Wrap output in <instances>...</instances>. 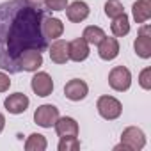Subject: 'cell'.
I'll use <instances>...</instances> for the list:
<instances>
[{
  "instance_id": "6da1fadb",
  "label": "cell",
  "mask_w": 151,
  "mask_h": 151,
  "mask_svg": "<svg viewBox=\"0 0 151 151\" xmlns=\"http://www.w3.org/2000/svg\"><path fill=\"white\" fill-rule=\"evenodd\" d=\"M48 9L34 7L25 0H9L0 4V68L20 73L18 57L25 50H46L41 22Z\"/></svg>"
},
{
  "instance_id": "7a4b0ae2",
  "label": "cell",
  "mask_w": 151,
  "mask_h": 151,
  "mask_svg": "<svg viewBox=\"0 0 151 151\" xmlns=\"http://www.w3.org/2000/svg\"><path fill=\"white\" fill-rule=\"evenodd\" d=\"M146 146V135L140 128L137 126H128L121 133V144H117L114 149L119 151H140Z\"/></svg>"
},
{
  "instance_id": "3957f363",
  "label": "cell",
  "mask_w": 151,
  "mask_h": 151,
  "mask_svg": "<svg viewBox=\"0 0 151 151\" xmlns=\"http://www.w3.org/2000/svg\"><path fill=\"white\" fill-rule=\"evenodd\" d=\"M96 109H98V114L107 119V121H114L121 116L123 112V105L117 98L114 96H100L98 101H96Z\"/></svg>"
},
{
  "instance_id": "277c9868",
  "label": "cell",
  "mask_w": 151,
  "mask_h": 151,
  "mask_svg": "<svg viewBox=\"0 0 151 151\" xmlns=\"http://www.w3.org/2000/svg\"><path fill=\"white\" fill-rule=\"evenodd\" d=\"M109 86L117 91V93H123V91H128L130 86H132V73L128 68L124 66H116L110 69L109 73Z\"/></svg>"
},
{
  "instance_id": "5b68a950",
  "label": "cell",
  "mask_w": 151,
  "mask_h": 151,
  "mask_svg": "<svg viewBox=\"0 0 151 151\" xmlns=\"http://www.w3.org/2000/svg\"><path fill=\"white\" fill-rule=\"evenodd\" d=\"M59 119V109L55 105H41L34 112V121L41 128H52Z\"/></svg>"
},
{
  "instance_id": "8992f818",
  "label": "cell",
  "mask_w": 151,
  "mask_h": 151,
  "mask_svg": "<svg viewBox=\"0 0 151 151\" xmlns=\"http://www.w3.org/2000/svg\"><path fill=\"white\" fill-rule=\"evenodd\" d=\"M43 66V53L39 50H25L18 57V69L20 71H37Z\"/></svg>"
},
{
  "instance_id": "52a82bcc",
  "label": "cell",
  "mask_w": 151,
  "mask_h": 151,
  "mask_svg": "<svg viewBox=\"0 0 151 151\" xmlns=\"http://www.w3.org/2000/svg\"><path fill=\"white\" fill-rule=\"evenodd\" d=\"M30 87H32V91H34L37 96L46 98V96H50L52 91H53V80H52V77H50L48 73L39 71V73H36L34 77H32Z\"/></svg>"
},
{
  "instance_id": "ba28073f",
  "label": "cell",
  "mask_w": 151,
  "mask_h": 151,
  "mask_svg": "<svg viewBox=\"0 0 151 151\" xmlns=\"http://www.w3.org/2000/svg\"><path fill=\"white\" fill-rule=\"evenodd\" d=\"M135 53L140 59H149L151 57V34H149V25H142L139 30V37L133 43Z\"/></svg>"
},
{
  "instance_id": "9c48e42d",
  "label": "cell",
  "mask_w": 151,
  "mask_h": 151,
  "mask_svg": "<svg viewBox=\"0 0 151 151\" xmlns=\"http://www.w3.org/2000/svg\"><path fill=\"white\" fill-rule=\"evenodd\" d=\"M41 32H43V37L46 41L50 39H59L64 32V23L59 20V18H52V16H45L43 22H41Z\"/></svg>"
},
{
  "instance_id": "30bf717a",
  "label": "cell",
  "mask_w": 151,
  "mask_h": 151,
  "mask_svg": "<svg viewBox=\"0 0 151 151\" xmlns=\"http://www.w3.org/2000/svg\"><path fill=\"white\" fill-rule=\"evenodd\" d=\"M87 93H89V87L80 78H73V80H69L64 86V94L71 101H80V100H84L87 96Z\"/></svg>"
},
{
  "instance_id": "8fae6325",
  "label": "cell",
  "mask_w": 151,
  "mask_h": 151,
  "mask_svg": "<svg viewBox=\"0 0 151 151\" xmlns=\"http://www.w3.org/2000/svg\"><path fill=\"white\" fill-rule=\"evenodd\" d=\"M29 103L30 100L23 94V93H14V94H9L6 100H4V107L9 114H23L27 109H29Z\"/></svg>"
},
{
  "instance_id": "7c38bea8",
  "label": "cell",
  "mask_w": 151,
  "mask_h": 151,
  "mask_svg": "<svg viewBox=\"0 0 151 151\" xmlns=\"http://www.w3.org/2000/svg\"><path fill=\"white\" fill-rule=\"evenodd\" d=\"M68 57L73 62H82L89 57V45L84 37H77L71 43H68Z\"/></svg>"
},
{
  "instance_id": "4fadbf2b",
  "label": "cell",
  "mask_w": 151,
  "mask_h": 151,
  "mask_svg": "<svg viewBox=\"0 0 151 151\" xmlns=\"http://www.w3.org/2000/svg\"><path fill=\"white\" fill-rule=\"evenodd\" d=\"M55 132L60 139H68V137H77L78 135V123L73 117H59L55 121Z\"/></svg>"
},
{
  "instance_id": "5bb4252c",
  "label": "cell",
  "mask_w": 151,
  "mask_h": 151,
  "mask_svg": "<svg viewBox=\"0 0 151 151\" xmlns=\"http://www.w3.org/2000/svg\"><path fill=\"white\" fill-rule=\"evenodd\" d=\"M98 55L103 60H114L119 55V41L116 37H103L98 45Z\"/></svg>"
},
{
  "instance_id": "9a60e30c",
  "label": "cell",
  "mask_w": 151,
  "mask_h": 151,
  "mask_svg": "<svg viewBox=\"0 0 151 151\" xmlns=\"http://www.w3.org/2000/svg\"><path fill=\"white\" fill-rule=\"evenodd\" d=\"M64 11H66L68 20L73 22V23H80L89 16V6L86 2H82V0H75V2L69 4Z\"/></svg>"
},
{
  "instance_id": "2e32d148",
  "label": "cell",
  "mask_w": 151,
  "mask_h": 151,
  "mask_svg": "<svg viewBox=\"0 0 151 151\" xmlns=\"http://www.w3.org/2000/svg\"><path fill=\"white\" fill-rule=\"evenodd\" d=\"M48 52H50L52 62H55V64H66L69 60V57H68V41H64V39H53Z\"/></svg>"
},
{
  "instance_id": "e0dca14e",
  "label": "cell",
  "mask_w": 151,
  "mask_h": 151,
  "mask_svg": "<svg viewBox=\"0 0 151 151\" xmlns=\"http://www.w3.org/2000/svg\"><path fill=\"white\" fill-rule=\"evenodd\" d=\"M132 14L137 23H146L151 16V0H137L132 7Z\"/></svg>"
},
{
  "instance_id": "ac0fdd59",
  "label": "cell",
  "mask_w": 151,
  "mask_h": 151,
  "mask_svg": "<svg viewBox=\"0 0 151 151\" xmlns=\"http://www.w3.org/2000/svg\"><path fill=\"white\" fill-rule=\"evenodd\" d=\"M105 36H107V34L103 32V29H101V27H96V25L86 27V29H84V34H82V37L86 39V43H87V45H93V46H98Z\"/></svg>"
},
{
  "instance_id": "d6986e66",
  "label": "cell",
  "mask_w": 151,
  "mask_h": 151,
  "mask_svg": "<svg viewBox=\"0 0 151 151\" xmlns=\"http://www.w3.org/2000/svg\"><path fill=\"white\" fill-rule=\"evenodd\" d=\"M110 30H112V34H114L116 37L126 36V34L130 32V20H128V16L123 13V14H119L117 18H114V22H112V25H110Z\"/></svg>"
},
{
  "instance_id": "ffe728a7",
  "label": "cell",
  "mask_w": 151,
  "mask_h": 151,
  "mask_svg": "<svg viewBox=\"0 0 151 151\" xmlns=\"http://www.w3.org/2000/svg\"><path fill=\"white\" fill-rule=\"evenodd\" d=\"M46 146H48V142H46L45 135H41V133H32V135H29V139H27V142H25V149H27V151H45Z\"/></svg>"
},
{
  "instance_id": "44dd1931",
  "label": "cell",
  "mask_w": 151,
  "mask_h": 151,
  "mask_svg": "<svg viewBox=\"0 0 151 151\" xmlns=\"http://www.w3.org/2000/svg\"><path fill=\"white\" fill-rule=\"evenodd\" d=\"M124 9H123V4L119 2V0H107V4H105V14L109 18H117L119 14H123Z\"/></svg>"
},
{
  "instance_id": "7402d4cb",
  "label": "cell",
  "mask_w": 151,
  "mask_h": 151,
  "mask_svg": "<svg viewBox=\"0 0 151 151\" xmlns=\"http://www.w3.org/2000/svg\"><path fill=\"white\" fill-rule=\"evenodd\" d=\"M78 149H80V140L77 137L60 139L59 142V151H78Z\"/></svg>"
},
{
  "instance_id": "603a6c76",
  "label": "cell",
  "mask_w": 151,
  "mask_h": 151,
  "mask_svg": "<svg viewBox=\"0 0 151 151\" xmlns=\"http://www.w3.org/2000/svg\"><path fill=\"white\" fill-rule=\"evenodd\" d=\"M139 84H140V87L146 89V91L151 89V68H144V69L140 71V75H139Z\"/></svg>"
},
{
  "instance_id": "cb8c5ba5",
  "label": "cell",
  "mask_w": 151,
  "mask_h": 151,
  "mask_svg": "<svg viewBox=\"0 0 151 151\" xmlns=\"http://www.w3.org/2000/svg\"><path fill=\"white\" fill-rule=\"evenodd\" d=\"M45 7L48 11H64L68 7V0H45Z\"/></svg>"
},
{
  "instance_id": "d4e9b609",
  "label": "cell",
  "mask_w": 151,
  "mask_h": 151,
  "mask_svg": "<svg viewBox=\"0 0 151 151\" xmlns=\"http://www.w3.org/2000/svg\"><path fill=\"white\" fill-rule=\"evenodd\" d=\"M11 87V80H9V75L0 71V93H6Z\"/></svg>"
},
{
  "instance_id": "484cf974",
  "label": "cell",
  "mask_w": 151,
  "mask_h": 151,
  "mask_svg": "<svg viewBox=\"0 0 151 151\" xmlns=\"http://www.w3.org/2000/svg\"><path fill=\"white\" fill-rule=\"evenodd\" d=\"M25 2L30 4V6H34V7H41L45 4V0H25Z\"/></svg>"
},
{
  "instance_id": "4316f807",
  "label": "cell",
  "mask_w": 151,
  "mask_h": 151,
  "mask_svg": "<svg viewBox=\"0 0 151 151\" xmlns=\"http://www.w3.org/2000/svg\"><path fill=\"white\" fill-rule=\"evenodd\" d=\"M4 126H6V117H4V114H2V112H0V133H2Z\"/></svg>"
}]
</instances>
